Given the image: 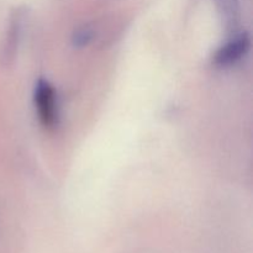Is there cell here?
I'll list each match as a JSON object with an SVG mask.
<instances>
[{
	"label": "cell",
	"instance_id": "obj_1",
	"mask_svg": "<svg viewBox=\"0 0 253 253\" xmlns=\"http://www.w3.org/2000/svg\"><path fill=\"white\" fill-rule=\"evenodd\" d=\"M35 104L42 125L52 127L57 123L56 94L48 82L39 81L35 90Z\"/></svg>",
	"mask_w": 253,
	"mask_h": 253
},
{
	"label": "cell",
	"instance_id": "obj_2",
	"mask_svg": "<svg viewBox=\"0 0 253 253\" xmlns=\"http://www.w3.org/2000/svg\"><path fill=\"white\" fill-rule=\"evenodd\" d=\"M250 47L249 37L246 35L237 37L234 41L229 42L225 44L224 47L219 49V52L215 56V63L220 64V66H227L231 64L232 62L237 61L241 58Z\"/></svg>",
	"mask_w": 253,
	"mask_h": 253
},
{
	"label": "cell",
	"instance_id": "obj_3",
	"mask_svg": "<svg viewBox=\"0 0 253 253\" xmlns=\"http://www.w3.org/2000/svg\"><path fill=\"white\" fill-rule=\"evenodd\" d=\"M90 40H91V32L89 31L88 29H82L74 34L73 43L76 44V46L82 47V46H85V44H88Z\"/></svg>",
	"mask_w": 253,
	"mask_h": 253
}]
</instances>
